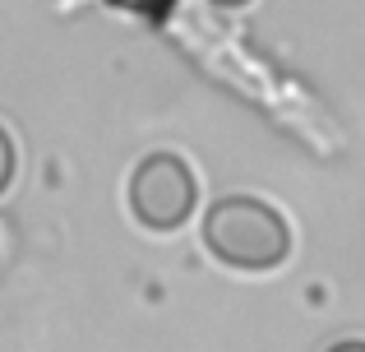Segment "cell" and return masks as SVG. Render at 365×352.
I'll use <instances>...</instances> for the list:
<instances>
[{
    "label": "cell",
    "mask_w": 365,
    "mask_h": 352,
    "mask_svg": "<svg viewBox=\"0 0 365 352\" xmlns=\"http://www.w3.org/2000/svg\"><path fill=\"white\" fill-rule=\"evenodd\" d=\"M329 352H365V338H342V343H333Z\"/></svg>",
    "instance_id": "obj_5"
},
{
    "label": "cell",
    "mask_w": 365,
    "mask_h": 352,
    "mask_svg": "<svg viewBox=\"0 0 365 352\" xmlns=\"http://www.w3.org/2000/svg\"><path fill=\"white\" fill-rule=\"evenodd\" d=\"M204 246L213 260L241 273H268L292 255V223L268 199L255 195H222L204 213Z\"/></svg>",
    "instance_id": "obj_1"
},
{
    "label": "cell",
    "mask_w": 365,
    "mask_h": 352,
    "mask_svg": "<svg viewBox=\"0 0 365 352\" xmlns=\"http://www.w3.org/2000/svg\"><path fill=\"white\" fill-rule=\"evenodd\" d=\"M199 204V181L195 167L180 154H148L134 163L130 172V213L139 218V227L148 232H176L190 223Z\"/></svg>",
    "instance_id": "obj_2"
},
{
    "label": "cell",
    "mask_w": 365,
    "mask_h": 352,
    "mask_svg": "<svg viewBox=\"0 0 365 352\" xmlns=\"http://www.w3.org/2000/svg\"><path fill=\"white\" fill-rule=\"evenodd\" d=\"M14 139H9V130L0 126V195H5L9 186H14Z\"/></svg>",
    "instance_id": "obj_4"
},
{
    "label": "cell",
    "mask_w": 365,
    "mask_h": 352,
    "mask_svg": "<svg viewBox=\"0 0 365 352\" xmlns=\"http://www.w3.org/2000/svg\"><path fill=\"white\" fill-rule=\"evenodd\" d=\"M111 9H120V14H134V19H153V24H162V19L171 14V9L180 5V0H107Z\"/></svg>",
    "instance_id": "obj_3"
},
{
    "label": "cell",
    "mask_w": 365,
    "mask_h": 352,
    "mask_svg": "<svg viewBox=\"0 0 365 352\" xmlns=\"http://www.w3.org/2000/svg\"><path fill=\"white\" fill-rule=\"evenodd\" d=\"M213 5H222V9H241V5H250V0H213Z\"/></svg>",
    "instance_id": "obj_6"
}]
</instances>
